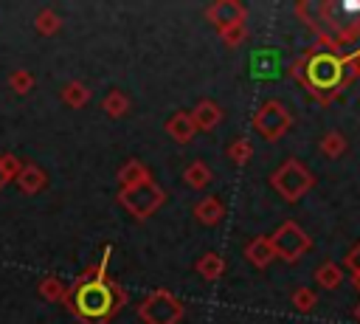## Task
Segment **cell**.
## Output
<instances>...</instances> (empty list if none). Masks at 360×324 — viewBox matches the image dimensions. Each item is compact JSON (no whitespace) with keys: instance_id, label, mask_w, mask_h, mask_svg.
Wrapping results in <instances>:
<instances>
[{"instance_id":"obj_1","label":"cell","mask_w":360,"mask_h":324,"mask_svg":"<svg viewBox=\"0 0 360 324\" xmlns=\"http://www.w3.org/2000/svg\"><path fill=\"white\" fill-rule=\"evenodd\" d=\"M112 248H104V256L98 265L87 268L70 287H68V307L76 313L82 324H107L124 304L127 293L124 287L107 276V262H110Z\"/></svg>"},{"instance_id":"obj_2","label":"cell","mask_w":360,"mask_h":324,"mask_svg":"<svg viewBox=\"0 0 360 324\" xmlns=\"http://www.w3.org/2000/svg\"><path fill=\"white\" fill-rule=\"evenodd\" d=\"M287 76L301 82L318 104H332L349 85V54H335L312 45L290 65Z\"/></svg>"},{"instance_id":"obj_3","label":"cell","mask_w":360,"mask_h":324,"mask_svg":"<svg viewBox=\"0 0 360 324\" xmlns=\"http://www.w3.org/2000/svg\"><path fill=\"white\" fill-rule=\"evenodd\" d=\"M321 34L332 37L338 45L354 42L360 37V3H321Z\"/></svg>"},{"instance_id":"obj_4","label":"cell","mask_w":360,"mask_h":324,"mask_svg":"<svg viewBox=\"0 0 360 324\" xmlns=\"http://www.w3.org/2000/svg\"><path fill=\"white\" fill-rule=\"evenodd\" d=\"M166 200V192L158 180H143L138 186H127V189H118V203L135 217V220H149Z\"/></svg>"},{"instance_id":"obj_5","label":"cell","mask_w":360,"mask_h":324,"mask_svg":"<svg viewBox=\"0 0 360 324\" xmlns=\"http://www.w3.org/2000/svg\"><path fill=\"white\" fill-rule=\"evenodd\" d=\"M270 186L287 200V203H295L301 200L312 186H315V175L295 158L284 161L273 175H270Z\"/></svg>"},{"instance_id":"obj_6","label":"cell","mask_w":360,"mask_h":324,"mask_svg":"<svg viewBox=\"0 0 360 324\" xmlns=\"http://www.w3.org/2000/svg\"><path fill=\"white\" fill-rule=\"evenodd\" d=\"M138 316H141L143 324H180V318L186 316V307L172 290L158 287V290H152L149 296L141 299Z\"/></svg>"},{"instance_id":"obj_7","label":"cell","mask_w":360,"mask_h":324,"mask_svg":"<svg viewBox=\"0 0 360 324\" xmlns=\"http://www.w3.org/2000/svg\"><path fill=\"white\" fill-rule=\"evenodd\" d=\"M253 127L264 141H281L292 127V113L278 99H267L253 113Z\"/></svg>"},{"instance_id":"obj_8","label":"cell","mask_w":360,"mask_h":324,"mask_svg":"<svg viewBox=\"0 0 360 324\" xmlns=\"http://www.w3.org/2000/svg\"><path fill=\"white\" fill-rule=\"evenodd\" d=\"M270 242H273L276 259H284V262H298V259L312 248V239L307 237V231H304L295 220H284V223L270 234Z\"/></svg>"},{"instance_id":"obj_9","label":"cell","mask_w":360,"mask_h":324,"mask_svg":"<svg viewBox=\"0 0 360 324\" xmlns=\"http://www.w3.org/2000/svg\"><path fill=\"white\" fill-rule=\"evenodd\" d=\"M245 17H248V8L239 0H217L205 8V20L217 31H222L228 25H236V23H245Z\"/></svg>"},{"instance_id":"obj_10","label":"cell","mask_w":360,"mask_h":324,"mask_svg":"<svg viewBox=\"0 0 360 324\" xmlns=\"http://www.w3.org/2000/svg\"><path fill=\"white\" fill-rule=\"evenodd\" d=\"M166 135H169L172 141H177L180 147L191 144L194 135H197V124H194V118H191V110H177V113H172L169 121H166Z\"/></svg>"},{"instance_id":"obj_11","label":"cell","mask_w":360,"mask_h":324,"mask_svg":"<svg viewBox=\"0 0 360 324\" xmlns=\"http://www.w3.org/2000/svg\"><path fill=\"white\" fill-rule=\"evenodd\" d=\"M194 220L200 225H217L222 217H225V203L217 197V194H205L202 200L194 203Z\"/></svg>"},{"instance_id":"obj_12","label":"cell","mask_w":360,"mask_h":324,"mask_svg":"<svg viewBox=\"0 0 360 324\" xmlns=\"http://www.w3.org/2000/svg\"><path fill=\"white\" fill-rule=\"evenodd\" d=\"M191 118L197 124V130H214L219 121H222V107L211 99H200L191 110Z\"/></svg>"},{"instance_id":"obj_13","label":"cell","mask_w":360,"mask_h":324,"mask_svg":"<svg viewBox=\"0 0 360 324\" xmlns=\"http://www.w3.org/2000/svg\"><path fill=\"white\" fill-rule=\"evenodd\" d=\"M245 259L250 262V265H256V268H267L273 259H276V251H273V242H270V237H253L250 242H248V248H245Z\"/></svg>"},{"instance_id":"obj_14","label":"cell","mask_w":360,"mask_h":324,"mask_svg":"<svg viewBox=\"0 0 360 324\" xmlns=\"http://www.w3.org/2000/svg\"><path fill=\"white\" fill-rule=\"evenodd\" d=\"M45 183H48V177H45V172H42L39 166H34V163H22V169H20V175H17V186H20L25 194H37V192H42Z\"/></svg>"},{"instance_id":"obj_15","label":"cell","mask_w":360,"mask_h":324,"mask_svg":"<svg viewBox=\"0 0 360 324\" xmlns=\"http://www.w3.org/2000/svg\"><path fill=\"white\" fill-rule=\"evenodd\" d=\"M149 177H152V175H149L146 163H141V161H135V158H129V161L118 169V183H121V189L138 186V183H143V180H149Z\"/></svg>"},{"instance_id":"obj_16","label":"cell","mask_w":360,"mask_h":324,"mask_svg":"<svg viewBox=\"0 0 360 324\" xmlns=\"http://www.w3.org/2000/svg\"><path fill=\"white\" fill-rule=\"evenodd\" d=\"M194 270L205 279V282H217L222 273H225V259L219 256V254H214V251H208V254H202L200 259H197V265H194Z\"/></svg>"},{"instance_id":"obj_17","label":"cell","mask_w":360,"mask_h":324,"mask_svg":"<svg viewBox=\"0 0 360 324\" xmlns=\"http://www.w3.org/2000/svg\"><path fill=\"white\" fill-rule=\"evenodd\" d=\"M315 282L323 287V290H338L343 285V268L338 262H321L315 268Z\"/></svg>"},{"instance_id":"obj_18","label":"cell","mask_w":360,"mask_h":324,"mask_svg":"<svg viewBox=\"0 0 360 324\" xmlns=\"http://www.w3.org/2000/svg\"><path fill=\"white\" fill-rule=\"evenodd\" d=\"M211 166L208 163H202V161H191L188 166H186V172H183V180L191 186V189H197V192H202L208 183H211Z\"/></svg>"},{"instance_id":"obj_19","label":"cell","mask_w":360,"mask_h":324,"mask_svg":"<svg viewBox=\"0 0 360 324\" xmlns=\"http://www.w3.org/2000/svg\"><path fill=\"white\" fill-rule=\"evenodd\" d=\"M295 17H298L301 23H307L315 34H321V3H315V0H301V3H295Z\"/></svg>"},{"instance_id":"obj_20","label":"cell","mask_w":360,"mask_h":324,"mask_svg":"<svg viewBox=\"0 0 360 324\" xmlns=\"http://www.w3.org/2000/svg\"><path fill=\"white\" fill-rule=\"evenodd\" d=\"M62 101H65L68 107L79 110V107H84V104L90 101V87L82 85V82H68V85L62 87Z\"/></svg>"},{"instance_id":"obj_21","label":"cell","mask_w":360,"mask_h":324,"mask_svg":"<svg viewBox=\"0 0 360 324\" xmlns=\"http://www.w3.org/2000/svg\"><path fill=\"white\" fill-rule=\"evenodd\" d=\"M101 107H104V113H107L110 118H121V116L129 113V96H127L124 90H110V93L104 96Z\"/></svg>"},{"instance_id":"obj_22","label":"cell","mask_w":360,"mask_h":324,"mask_svg":"<svg viewBox=\"0 0 360 324\" xmlns=\"http://www.w3.org/2000/svg\"><path fill=\"white\" fill-rule=\"evenodd\" d=\"M346 135L343 132H338V130H329L323 138H321V152H323V158H329V161H338L343 152H346Z\"/></svg>"},{"instance_id":"obj_23","label":"cell","mask_w":360,"mask_h":324,"mask_svg":"<svg viewBox=\"0 0 360 324\" xmlns=\"http://www.w3.org/2000/svg\"><path fill=\"white\" fill-rule=\"evenodd\" d=\"M39 296L45 301H68V287L56 279V276H45L39 282Z\"/></svg>"},{"instance_id":"obj_24","label":"cell","mask_w":360,"mask_h":324,"mask_svg":"<svg viewBox=\"0 0 360 324\" xmlns=\"http://www.w3.org/2000/svg\"><path fill=\"white\" fill-rule=\"evenodd\" d=\"M290 301H292L295 310L309 313V310H315V304H318V293H315L312 287H295V290L290 293Z\"/></svg>"},{"instance_id":"obj_25","label":"cell","mask_w":360,"mask_h":324,"mask_svg":"<svg viewBox=\"0 0 360 324\" xmlns=\"http://www.w3.org/2000/svg\"><path fill=\"white\" fill-rule=\"evenodd\" d=\"M34 25H37V31H39V34H45V37H51V34H56V31H59V25H62V20H59V14H56L53 8H42V11L37 14V20H34Z\"/></svg>"},{"instance_id":"obj_26","label":"cell","mask_w":360,"mask_h":324,"mask_svg":"<svg viewBox=\"0 0 360 324\" xmlns=\"http://www.w3.org/2000/svg\"><path fill=\"white\" fill-rule=\"evenodd\" d=\"M228 158H231L236 166H245V163L253 158V144H250L248 138H236V141H231V147H228Z\"/></svg>"},{"instance_id":"obj_27","label":"cell","mask_w":360,"mask_h":324,"mask_svg":"<svg viewBox=\"0 0 360 324\" xmlns=\"http://www.w3.org/2000/svg\"><path fill=\"white\" fill-rule=\"evenodd\" d=\"M343 268L349 270L352 285H354V290L360 293V242H354V245L349 248V254L343 256Z\"/></svg>"},{"instance_id":"obj_28","label":"cell","mask_w":360,"mask_h":324,"mask_svg":"<svg viewBox=\"0 0 360 324\" xmlns=\"http://www.w3.org/2000/svg\"><path fill=\"white\" fill-rule=\"evenodd\" d=\"M219 39H222V45H228V48H239V45L248 39V25H245V23L228 25V28L219 31Z\"/></svg>"},{"instance_id":"obj_29","label":"cell","mask_w":360,"mask_h":324,"mask_svg":"<svg viewBox=\"0 0 360 324\" xmlns=\"http://www.w3.org/2000/svg\"><path fill=\"white\" fill-rule=\"evenodd\" d=\"M34 82H37V79H34V73H28V70H22V68H20V70H14V73L8 76L11 90H14V93H20V96H25L28 90H34Z\"/></svg>"},{"instance_id":"obj_30","label":"cell","mask_w":360,"mask_h":324,"mask_svg":"<svg viewBox=\"0 0 360 324\" xmlns=\"http://www.w3.org/2000/svg\"><path fill=\"white\" fill-rule=\"evenodd\" d=\"M0 169H3V175H6L8 180H17L22 163H20V158H14V155H0Z\"/></svg>"},{"instance_id":"obj_31","label":"cell","mask_w":360,"mask_h":324,"mask_svg":"<svg viewBox=\"0 0 360 324\" xmlns=\"http://www.w3.org/2000/svg\"><path fill=\"white\" fill-rule=\"evenodd\" d=\"M360 79V48L349 54V82Z\"/></svg>"},{"instance_id":"obj_32","label":"cell","mask_w":360,"mask_h":324,"mask_svg":"<svg viewBox=\"0 0 360 324\" xmlns=\"http://www.w3.org/2000/svg\"><path fill=\"white\" fill-rule=\"evenodd\" d=\"M6 183H8V177H6V175H3V169H0V189H3Z\"/></svg>"},{"instance_id":"obj_33","label":"cell","mask_w":360,"mask_h":324,"mask_svg":"<svg viewBox=\"0 0 360 324\" xmlns=\"http://www.w3.org/2000/svg\"><path fill=\"white\" fill-rule=\"evenodd\" d=\"M354 318H357V321H360V304H357V307H354Z\"/></svg>"}]
</instances>
